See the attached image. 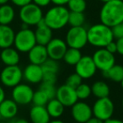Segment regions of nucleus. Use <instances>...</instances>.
Wrapping results in <instances>:
<instances>
[{"label": "nucleus", "instance_id": "38", "mask_svg": "<svg viewBox=\"0 0 123 123\" xmlns=\"http://www.w3.org/2000/svg\"><path fill=\"white\" fill-rule=\"evenodd\" d=\"M116 46H117V51L116 52L121 56H123V37L116 39Z\"/></svg>", "mask_w": 123, "mask_h": 123}, {"label": "nucleus", "instance_id": "25", "mask_svg": "<svg viewBox=\"0 0 123 123\" xmlns=\"http://www.w3.org/2000/svg\"><path fill=\"white\" fill-rule=\"evenodd\" d=\"M83 56L82 52L79 49L76 48L68 47L66 51L65 54L63 56V61L68 66H75L79 62V61Z\"/></svg>", "mask_w": 123, "mask_h": 123}, {"label": "nucleus", "instance_id": "26", "mask_svg": "<svg viewBox=\"0 0 123 123\" xmlns=\"http://www.w3.org/2000/svg\"><path fill=\"white\" fill-rule=\"evenodd\" d=\"M103 75L113 82L120 83L123 79V66L120 64H115L108 71L103 73Z\"/></svg>", "mask_w": 123, "mask_h": 123}, {"label": "nucleus", "instance_id": "1", "mask_svg": "<svg viewBox=\"0 0 123 123\" xmlns=\"http://www.w3.org/2000/svg\"><path fill=\"white\" fill-rule=\"evenodd\" d=\"M100 23L113 27L123 22V1L111 0L105 3L99 11Z\"/></svg>", "mask_w": 123, "mask_h": 123}, {"label": "nucleus", "instance_id": "6", "mask_svg": "<svg viewBox=\"0 0 123 123\" xmlns=\"http://www.w3.org/2000/svg\"><path fill=\"white\" fill-rule=\"evenodd\" d=\"M19 16L22 23L29 26H36L43 19L44 14L42 8L31 3L20 8Z\"/></svg>", "mask_w": 123, "mask_h": 123}, {"label": "nucleus", "instance_id": "19", "mask_svg": "<svg viewBox=\"0 0 123 123\" xmlns=\"http://www.w3.org/2000/svg\"><path fill=\"white\" fill-rule=\"evenodd\" d=\"M29 116L31 123H48L51 121L46 106L33 105L30 110Z\"/></svg>", "mask_w": 123, "mask_h": 123}, {"label": "nucleus", "instance_id": "37", "mask_svg": "<svg viewBox=\"0 0 123 123\" xmlns=\"http://www.w3.org/2000/svg\"><path fill=\"white\" fill-rule=\"evenodd\" d=\"M32 3L41 8L47 7L51 4V0H32Z\"/></svg>", "mask_w": 123, "mask_h": 123}, {"label": "nucleus", "instance_id": "12", "mask_svg": "<svg viewBox=\"0 0 123 123\" xmlns=\"http://www.w3.org/2000/svg\"><path fill=\"white\" fill-rule=\"evenodd\" d=\"M71 116L75 122L85 123L93 116L92 106L84 100L77 101L71 106Z\"/></svg>", "mask_w": 123, "mask_h": 123}, {"label": "nucleus", "instance_id": "24", "mask_svg": "<svg viewBox=\"0 0 123 123\" xmlns=\"http://www.w3.org/2000/svg\"><path fill=\"white\" fill-rule=\"evenodd\" d=\"M15 18L14 9L9 4L0 5V25H9Z\"/></svg>", "mask_w": 123, "mask_h": 123}, {"label": "nucleus", "instance_id": "30", "mask_svg": "<svg viewBox=\"0 0 123 123\" xmlns=\"http://www.w3.org/2000/svg\"><path fill=\"white\" fill-rule=\"evenodd\" d=\"M49 100L50 99L48 98V96L41 89H39L38 90L34 91V94H33L32 98V103L34 105L46 106Z\"/></svg>", "mask_w": 123, "mask_h": 123}, {"label": "nucleus", "instance_id": "48", "mask_svg": "<svg viewBox=\"0 0 123 123\" xmlns=\"http://www.w3.org/2000/svg\"><path fill=\"white\" fill-rule=\"evenodd\" d=\"M120 84H121V89H122V90H123V79H122V80L120 82Z\"/></svg>", "mask_w": 123, "mask_h": 123}, {"label": "nucleus", "instance_id": "51", "mask_svg": "<svg viewBox=\"0 0 123 123\" xmlns=\"http://www.w3.org/2000/svg\"><path fill=\"white\" fill-rule=\"evenodd\" d=\"M1 120H2V117H1V115H0V121H1Z\"/></svg>", "mask_w": 123, "mask_h": 123}, {"label": "nucleus", "instance_id": "21", "mask_svg": "<svg viewBox=\"0 0 123 123\" xmlns=\"http://www.w3.org/2000/svg\"><path fill=\"white\" fill-rule=\"evenodd\" d=\"M15 32L9 25H0V48L11 47L14 45Z\"/></svg>", "mask_w": 123, "mask_h": 123}, {"label": "nucleus", "instance_id": "33", "mask_svg": "<svg viewBox=\"0 0 123 123\" xmlns=\"http://www.w3.org/2000/svg\"><path fill=\"white\" fill-rule=\"evenodd\" d=\"M83 83V79L78 74L74 73V74H72L70 75H68V77L66 79V83L65 84L70 86V87L74 88V89H76L78 86L80 84Z\"/></svg>", "mask_w": 123, "mask_h": 123}, {"label": "nucleus", "instance_id": "43", "mask_svg": "<svg viewBox=\"0 0 123 123\" xmlns=\"http://www.w3.org/2000/svg\"><path fill=\"white\" fill-rule=\"evenodd\" d=\"M5 97H6L5 91H4V88L0 85V103L2 102L3 100H4V99H5Z\"/></svg>", "mask_w": 123, "mask_h": 123}, {"label": "nucleus", "instance_id": "4", "mask_svg": "<svg viewBox=\"0 0 123 123\" xmlns=\"http://www.w3.org/2000/svg\"><path fill=\"white\" fill-rule=\"evenodd\" d=\"M37 43L35 36V31L30 28L20 29L17 33H15L14 46L19 52L28 53L30 50Z\"/></svg>", "mask_w": 123, "mask_h": 123}, {"label": "nucleus", "instance_id": "46", "mask_svg": "<svg viewBox=\"0 0 123 123\" xmlns=\"http://www.w3.org/2000/svg\"><path fill=\"white\" fill-rule=\"evenodd\" d=\"M9 1H10V0H0V5L8 4V2H9Z\"/></svg>", "mask_w": 123, "mask_h": 123}, {"label": "nucleus", "instance_id": "52", "mask_svg": "<svg viewBox=\"0 0 123 123\" xmlns=\"http://www.w3.org/2000/svg\"><path fill=\"white\" fill-rule=\"evenodd\" d=\"M0 65H1V61H0Z\"/></svg>", "mask_w": 123, "mask_h": 123}, {"label": "nucleus", "instance_id": "3", "mask_svg": "<svg viewBox=\"0 0 123 123\" xmlns=\"http://www.w3.org/2000/svg\"><path fill=\"white\" fill-rule=\"evenodd\" d=\"M69 14L70 11L67 7L55 5L46 11L43 19L52 31H59L68 25Z\"/></svg>", "mask_w": 123, "mask_h": 123}, {"label": "nucleus", "instance_id": "7", "mask_svg": "<svg viewBox=\"0 0 123 123\" xmlns=\"http://www.w3.org/2000/svg\"><path fill=\"white\" fill-rule=\"evenodd\" d=\"M93 116L105 121L113 116L115 112V105L109 97L99 98L94 102L92 106Z\"/></svg>", "mask_w": 123, "mask_h": 123}, {"label": "nucleus", "instance_id": "14", "mask_svg": "<svg viewBox=\"0 0 123 123\" xmlns=\"http://www.w3.org/2000/svg\"><path fill=\"white\" fill-rule=\"evenodd\" d=\"M56 98L65 107H71L79 101L76 89L67 84H62L56 89Z\"/></svg>", "mask_w": 123, "mask_h": 123}, {"label": "nucleus", "instance_id": "49", "mask_svg": "<svg viewBox=\"0 0 123 123\" xmlns=\"http://www.w3.org/2000/svg\"><path fill=\"white\" fill-rule=\"evenodd\" d=\"M121 107L123 109V97H122V99H121Z\"/></svg>", "mask_w": 123, "mask_h": 123}, {"label": "nucleus", "instance_id": "36", "mask_svg": "<svg viewBox=\"0 0 123 123\" xmlns=\"http://www.w3.org/2000/svg\"><path fill=\"white\" fill-rule=\"evenodd\" d=\"M10 1L13 3V4H14L15 6L19 8L32 3V0H10Z\"/></svg>", "mask_w": 123, "mask_h": 123}, {"label": "nucleus", "instance_id": "18", "mask_svg": "<svg viewBox=\"0 0 123 123\" xmlns=\"http://www.w3.org/2000/svg\"><path fill=\"white\" fill-rule=\"evenodd\" d=\"M19 105L12 99H5L0 103V115L2 119H14L18 114Z\"/></svg>", "mask_w": 123, "mask_h": 123}, {"label": "nucleus", "instance_id": "10", "mask_svg": "<svg viewBox=\"0 0 123 123\" xmlns=\"http://www.w3.org/2000/svg\"><path fill=\"white\" fill-rule=\"evenodd\" d=\"M34 90L32 87L27 84H19L13 88L12 99L18 105H27L32 102Z\"/></svg>", "mask_w": 123, "mask_h": 123}, {"label": "nucleus", "instance_id": "8", "mask_svg": "<svg viewBox=\"0 0 123 123\" xmlns=\"http://www.w3.org/2000/svg\"><path fill=\"white\" fill-rule=\"evenodd\" d=\"M23 80V70L19 65L5 66L0 73V81L8 88H14Z\"/></svg>", "mask_w": 123, "mask_h": 123}, {"label": "nucleus", "instance_id": "54", "mask_svg": "<svg viewBox=\"0 0 123 123\" xmlns=\"http://www.w3.org/2000/svg\"><path fill=\"white\" fill-rule=\"evenodd\" d=\"M121 1H123V0H121Z\"/></svg>", "mask_w": 123, "mask_h": 123}, {"label": "nucleus", "instance_id": "2", "mask_svg": "<svg viewBox=\"0 0 123 123\" xmlns=\"http://www.w3.org/2000/svg\"><path fill=\"white\" fill-rule=\"evenodd\" d=\"M88 43L97 48H105L114 41L111 28L102 23L94 24L87 29Z\"/></svg>", "mask_w": 123, "mask_h": 123}, {"label": "nucleus", "instance_id": "41", "mask_svg": "<svg viewBox=\"0 0 123 123\" xmlns=\"http://www.w3.org/2000/svg\"><path fill=\"white\" fill-rule=\"evenodd\" d=\"M104 123H123V121L121 119H117V118H110V119L106 120L104 121Z\"/></svg>", "mask_w": 123, "mask_h": 123}, {"label": "nucleus", "instance_id": "35", "mask_svg": "<svg viewBox=\"0 0 123 123\" xmlns=\"http://www.w3.org/2000/svg\"><path fill=\"white\" fill-rule=\"evenodd\" d=\"M111 31H112L114 39H119L123 37V22L111 27Z\"/></svg>", "mask_w": 123, "mask_h": 123}, {"label": "nucleus", "instance_id": "32", "mask_svg": "<svg viewBox=\"0 0 123 123\" xmlns=\"http://www.w3.org/2000/svg\"><path fill=\"white\" fill-rule=\"evenodd\" d=\"M40 89H41L42 91H44L46 94V95L48 96L49 99H54L56 98V88L55 86V84H48V83L41 82V85H40Z\"/></svg>", "mask_w": 123, "mask_h": 123}, {"label": "nucleus", "instance_id": "9", "mask_svg": "<svg viewBox=\"0 0 123 123\" xmlns=\"http://www.w3.org/2000/svg\"><path fill=\"white\" fill-rule=\"evenodd\" d=\"M94 62L98 70L103 73L108 71L116 64V57L113 53L110 52L105 48H98L92 56Z\"/></svg>", "mask_w": 123, "mask_h": 123}, {"label": "nucleus", "instance_id": "28", "mask_svg": "<svg viewBox=\"0 0 123 123\" xmlns=\"http://www.w3.org/2000/svg\"><path fill=\"white\" fill-rule=\"evenodd\" d=\"M75 89L79 100H85V99H89L92 94L91 86L85 83L80 84Z\"/></svg>", "mask_w": 123, "mask_h": 123}, {"label": "nucleus", "instance_id": "17", "mask_svg": "<svg viewBox=\"0 0 123 123\" xmlns=\"http://www.w3.org/2000/svg\"><path fill=\"white\" fill-rule=\"evenodd\" d=\"M35 36H36L37 44L46 46L53 38L52 30L50 27H48L47 25L45 23L44 19H42L36 25V29L35 31Z\"/></svg>", "mask_w": 123, "mask_h": 123}, {"label": "nucleus", "instance_id": "13", "mask_svg": "<svg viewBox=\"0 0 123 123\" xmlns=\"http://www.w3.org/2000/svg\"><path fill=\"white\" fill-rule=\"evenodd\" d=\"M46 51H47L48 57L56 60V61H60L63 58V56L68 46L65 40L56 37L52 38L50 41V42L46 46Z\"/></svg>", "mask_w": 123, "mask_h": 123}, {"label": "nucleus", "instance_id": "31", "mask_svg": "<svg viewBox=\"0 0 123 123\" xmlns=\"http://www.w3.org/2000/svg\"><path fill=\"white\" fill-rule=\"evenodd\" d=\"M43 73H53V74H58L60 69V65L58 61L48 58L44 63L41 65Z\"/></svg>", "mask_w": 123, "mask_h": 123}, {"label": "nucleus", "instance_id": "39", "mask_svg": "<svg viewBox=\"0 0 123 123\" xmlns=\"http://www.w3.org/2000/svg\"><path fill=\"white\" fill-rule=\"evenodd\" d=\"M105 48L107 51H109L110 52L113 53V54H115V53L117 51V46H116V41H111V42H110Z\"/></svg>", "mask_w": 123, "mask_h": 123}, {"label": "nucleus", "instance_id": "11", "mask_svg": "<svg viewBox=\"0 0 123 123\" xmlns=\"http://www.w3.org/2000/svg\"><path fill=\"white\" fill-rule=\"evenodd\" d=\"M75 73L78 74L82 79H89L95 75L97 68L94 62L92 56L84 55L81 57L75 66Z\"/></svg>", "mask_w": 123, "mask_h": 123}, {"label": "nucleus", "instance_id": "45", "mask_svg": "<svg viewBox=\"0 0 123 123\" xmlns=\"http://www.w3.org/2000/svg\"><path fill=\"white\" fill-rule=\"evenodd\" d=\"M48 123H65V122L60 119H53V120H51Z\"/></svg>", "mask_w": 123, "mask_h": 123}, {"label": "nucleus", "instance_id": "27", "mask_svg": "<svg viewBox=\"0 0 123 123\" xmlns=\"http://www.w3.org/2000/svg\"><path fill=\"white\" fill-rule=\"evenodd\" d=\"M85 15L84 13L79 12H70L68 18V25L71 27L77 26H84L85 23Z\"/></svg>", "mask_w": 123, "mask_h": 123}, {"label": "nucleus", "instance_id": "5", "mask_svg": "<svg viewBox=\"0 0 123 123\" xmlns=\"http://www.w3.org/2000/svg\"><path fill=\"white\" fill-rule=\"evenodd\" d=\"M65 41L68 47L83 49L88 44L87 29L84 26L70 27L66 33Z\"/></svg>", "mask_w": 123, "mask_h": 123}, {"label": "nucleus", "instance_id": "47", "mask_svg": "<svg viewBox=\"0 0 123 123\" xmlns=\"http://www.w3.org/2000/svg\"><path fill=\"white\" fill-rule=\"evenodd\" d=\"M100 2H102L103 4H105V3H107V2H109V1H111V0H99Z\"/></svg>", "mask_w": 123, "mask_h": 123}, {"label": "nucleus", "instance_id": "53", "mask_svg": "<svg viewBox=\"0 0 123 123\" xmlns=\"http://www.w3.org/2000/svg\"><path fill=\"white\" fill-rule=\"evenodd\" d=\"M74 123H79V122H74Z\"/></svg>", "mask_w": 123, "mask_h": 123}, {"label": "nucleus", "instance_id": "15", "mask_svg": "<svg viewBox=\"0 0 123 123\" xmlns=\"http://www.w3.org/2000/svg\"><path fill=\"white\" fill-rule=\"evenodd\" d=\"M23 79L31 84H41L43 79V70L41 65L30 63L23 70Z\"/></svg>", "mask_w": 123, "mask_h": 123}, {"label": "nucleus", "instance_id": "16", "mask_svg": "<svg viewBox=\"0 0 123 123\" xmlns=\"http://www.w3.org/2000/svg\"><path fill=\"white\" fill-rule=\"evenodd\" d=\"M48 58L46 47L43 45L36 44L28 52V59L33 64L41 66Z\"/></svg>", "mask_w": 123, "mask_h": 123}, {"label": "nucleus", "instance_id": "22", "mask_svg": "<svg viewBox=\"0 0 123 123\" xmlns=\"http://www.w3.org/2000/svg\"><path fill=\"white\" fill-rule=\"evenodd\" d=\"M46 108L47 110L48 114L50 115V117L53 119H59L64 114V110H65V106L56 98L50 99L46 104Z\"/></svg>", "mask_w": 123, "mask_h": 123}, {"label": "nucleus", "instance_id": "20", "mask_svg": "<svg viewBox=\"0 0 123 123\" xmlns=\"http://www.w3.org/2000/svg\"><path fill=\"white\" fill-rule=\"evenodd\" d=\"M0 61L5 66L18 65L20 61L19 52L12 46L2 49L0 53Z\"/></svg>", "mask_w": 123, "mask_h": 123}, {"label": "nucleus", "instance_id": "34", "mask_svg": "<svg viewBox=\"0 0 123 123\" xmlns=\"http://www.w3.org/2000/svg\"><path fill=\"white\" fill-rule=\"evenodd\" d=\"M57 81V74L53 73H43L42 82L55 84Z\"/></svg>", "mask_w": 123, "mask_h": 123}, {"label": "nucleus", "instance_id": "50", "mask_svg": "<svg viewBox=\"0 0 123 123\" xmlns=\"http://www.w3.org/2000/svg\"><path fill=\"white\" fill-rule=\"evenodd\" d=\"M0 123H10V122H7V121H0Z\"/></svg>", "mask_w": 123, "mask_h": 123}, {"label": "nucleus", "instance_id": "23", "mask_svg": "<svg viewBox=\"0 0 123 123\" xmlns=\"http://www.w3.org/2000/svg\"><path fill=\"white\" fill-rule=\"evenodd\" d=\"M91 90H92V94L96 99L109 97L111 94L110 86L108 85L107 83L102 80L95 81L91 86Z\"/></svg>", "mask_w": 123, "mask_h": 123}, {"label": "nucleus", "instance_id": "29", "mask_svg": "<svg viewBox=\"0 0 123 123\" xmlns=\"http://www.w3.org/2000/svg\"><path fill=\"white\" fill-rule=\"evenodd\" d=\"M67 5L70 12L84 13L87 8V3L86 0H70Z\"/></svg>", "mask_w": 123, "mask_h": 123}, {"label": "nucleus", "instance_id": "40", "mask_svg": "<svg viewBox=\"0 0 123 123\" xmlns=\"http://www.w3.org/2000/svg\"><path fill=\"white\" fill-rule=\"evenodd\" d=\"M70 0H51V2L53 4L57 6H65L68 4V3L69 2Z\"/></svg>", "mask_w": 123, "mask_h": 123}, {"label": "nucleus", "instance_id": "42", "mask_svg": "<svg viewBox=\"0 0 123 123\" xmlns=\"http://www.w3.org/2000/svg\"><path fill=\"white\" fill-rule=\"evenodd\" d=\"M85 123H104V121L98 119V118L94 117V116H92V117H91L89 120H88Z\"/></svg>", "mask_w": 123, "mask_h": 123}, {"label": "nucleus", "instance_id": "44", "mask_svg": "<svg viewBox=\"0 0 123 123\" xmlns=\"http://www.w3.org/2000/svg\"><path fill=\"white\" fill-rule=\"evenodd\" d=\"M10 123H30L29 121H27L26 119H23V118H19V119H16L14 120L12 122Z\"/></svg>", "mask_w": 123, "mask_h": 123}]
</instances>
